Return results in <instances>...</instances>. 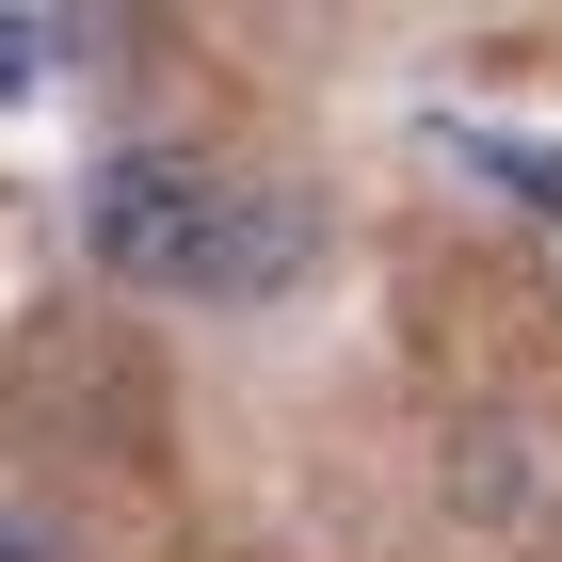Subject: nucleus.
<instances>
[{
    "label": "nucleus",
    "mask_w": 562,
    "mask_h": 562,
    "mask_svg": "<svg viewBox=\"0 0 562 562\" xmlns=\"http://www.w3.org/2000/svg\"><path fill=\"white\" fill-rule=\"evenodd\" d=\"M322 225L241 161H193V145H130V161H97L81 193V258L113 273L130 305H273L305 273Z\"/></svg>",
    "instance_id": "f257e3e1"
},
{
    "label": "nucleus",
    "mask_w": 562,
    "mask_h": 562,
    "mask_svg": "<svg viewBox=\"0 0 562 562\" xmlns=\"http://www.w3.org/2000/svg\"><path fill=\"white\" fill-rule=\"evenodd\" d=\"M48 48H65L48 16H0V97H16V81H48Z\"/></svg>",
    "instance_id": "f03ea898"
},
{
    "label": "nucleus",
    "mask_w": 562,
    "mask_h": 562,
    "mask_svg": "<svg viewBox=\"0 0 562 562\" xmlns=\"http://www.w3.org/2000/svg\"><path fill=\"white\" fill-rule=\"evenodd\" d=\"M0 562H48V530H16V515H0Z\"/></svg>",
    "instance_id": "7ed1b4c3"
}]
</instances>
